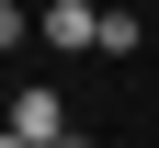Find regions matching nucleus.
<instances>
[{"instance_id":"f257e3e1","label":"nucleus","mask_w":159,"mask_h":148,"mask_svg":"<svg viewBox=\"0 0 159 148\" xmlns=\"http://www.w3.org/2000/svg\"><path fill=\"white\" fill-rule=\"evenodd\" d=\"M0 125H11L23 148H57V137H68V103H57V91H0Z\"/></svg>"},{"instance_id":"f03ea898","label":"nucleus","mask_w":159,"mask_h":148,"mask_svg":"<svg viewBox=\"0 0 159 148\" xmlns=\"http://www.w3.org/2000/svg\"><path fill=\"white\" fill-rule=\"evenodd\" d=\"M91 23H102L91 0H46V12H34V34H46L57 57H91Z\"/></svg>"},{"instance_id":"7ed1b4c3","label":"nucleus","mask_w":159,"mask_h":148,"mask_svg":"<svg viewBox=\"0 0 159 148\" xmlns=\"http://www.w3.org/2000/svg\"><path fill=\"white\" fill-rule=\"evenodd\" d=\"M23 34H34V12H23V0H0V57H23Z\"/></svg>"},{"instance_id":"20e7f679","label":"nucleus","mask_w":159,"mask_h":148,"mask_svg":"<svg viewBox=\"0 0 159 148\" xmlns=\"http://www.w3.org/2000/svg\"><path fill=\"white\" fill-rule=\"evenodd\" d=\"M0 148H23V137H11V125H0Z\"/></svg>"},{"instance_id":"39448f33","label":"nucleus","mask_w":159,"mask_h":148,"mask_svg":"<svg viewBox=\"0 0 159 148\" xmlns=\"http://www.w3.org/2000/svg\"><path fill=\"white\" fill-rule=\"evenodd\" d=\"M57 148H91V137H57Z\"/></svg>"},{"instance_id":"423d86ee","label":"nucleus","mask_w":159,"mask_h":148,"mask_svg":"<svg viewBox=\"0 0 159 148\" xmlns=\"http://www.w3.org/2000/svg\"><path fill=\"white\" fill-rule=\"evenodd\" d=\"M0 91H11V80H0Z\"/></svg>"}]
</instances>
